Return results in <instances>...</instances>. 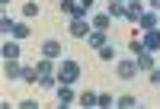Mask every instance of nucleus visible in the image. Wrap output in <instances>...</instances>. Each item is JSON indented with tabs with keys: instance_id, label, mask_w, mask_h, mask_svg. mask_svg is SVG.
<instances>
[{
	"instance_id": "f257e3e1",
	"label": "nucleus",
	"mask_w": 160,
	"mask_h": 109,
	"mask_svg": "<svg viewBox=\"0 0 160 109\" xmlns=\"http://www.w3.org/2000/svg\"><path fill=\"white\" fill-rule=\"evenodd\" d=\"M58 7H61V13H68V16L74 19V16H87V10L93 7V0H58Z\"/></svg>"
},
{
	"instance_id": "f03ea898",
	"label": "nucleus",
	"mask_w": 160,
	"mask_h": 109,
	"mask_svg": "<svg viewBox=\"0 0 160 109\" xmlns=\"http://www.w3.org/2000/svg\"><path fill=\"white\" fill-rule=\"evenodd\" d=\"M35 71H38V84H42V87H51V84H55V77H58L51 58H42V61L35 64Z\"/></svg>"
},
{
	"instance_id": "7ed1b4c3",
	"label": "nucleus",
	"mask_w": 160,
	"mask_h": 109,
	"mask_svg": "<svg viewBox=\"0 0 160 109\" xmlns=\"http://www.w3.org/2000/svg\"><path fill=\"white\" fill-rule=\"evenodd\" d=\"M58 77H61V84H74V80L80 77V64H77V61H61Z\"/></svg>"
},
{
	"instance_id": "20e7f679",
	"label": "nucleus",
	"mask_w": 160,
	"mask_h": 109,
	"mask_svg": "<svg viewBox=\"0 0 160 109\" xmlns=\"http://www.w3.org/2000/svg\"><path fill=\"white\" fill-rule=\"evenodd\" d=\"M68 29H71V35H74V39H87V35L93 32V26H87V19H83V16H74Z\"/></svg>"
},
{
	"instance_id": "39448f33",
	"label": "nucleus",
	"mask_w": 160,
	"mask_h": 109,
	"mask_svg": "<svg viewBox=\"0 0 160 109\" xmlns=\"http://www.w3.org/2000/svg\"><path fill=\"white\" fill-rule=\"evenodd\" d=\"M135 61H138V71H154V54H151L148 48L135 51Z\"/></svg>"
},
{
	"instance_id": "423d86ee",
	"label": "nucleus",
	"mask_w": 160,
	"mask_h": 109,
	"mask_svg": "<svg viewBox=\"0 0 160 109\" xmlns=\"http://www.w3.org/2000/svg\"><path fill=\"white\" fill-rule=\"evenodd\" d=\"M61 42H55V39H48V42H42V58H51V61H55V58H61Z\"/></svg>"
},
{
	"instance_id": "0eeeda50",
	"label": "nucleus",
	"mask_w": 160,
	"mask_h": 109,
	"mask_svg": "<svg viewBox=\"0 0 160 109\" xmlns=\"http://www.w3.org/2000/svg\"><path fill=\"white\" fill-rule=\"evenodd\" d=\"M141 45L148 48V51H157V48H160V29H148L144 39H141Z\"/></svg>"
},
{
	"instance_id": "6e6552de",
	"label": "nucleus",
	"mask_w": 160,
	"mask_h": 109,
	"mask_svg": "<svg viewBox=\"0 0 160 109\" xmlns=\"http://www.w3.org/2000/svg\"><path fill=\"white\" fill-rule=\"evenodd\" d=\"M138 74V61H118V77L122 80H135Z\"/></svg>"
},
{
	"instance_id": "1a4fd4ad",
	"label": "nucleus",
	"mask_w": 160,
	"mask_h": 109,
	"mask_svg": "<svg viewBox=\"0 0 160 109\" xmlns=\"http://www.w3.org/2000/svg\"><path fill=\"white\" fill-rule=\"evenodd\" d=\"M0 54H3L7 61H16V58H19V45H16V42H10V39H7V42H3V48H0Z\"/></svg>"
},
{
	"instance_id": "9d476101",
	"label": "nucleus",
	"mask_w": 160,
	"mask_h": 109,
	"mask_svg": "<svg viewBox=\"0 0 160 109\" xmlns=\"http://www.w3.org/2000/svg\"><path fill=\"white\" fill-rule=\"evenodd\" d=\"M109 23H112V16L109 13H99V16H93V29H99V32H109Z\"/></svg>"
},
{
	"instance_id": "9b49d317",
	"label": "nucleus",
	"mask_w": 160,
	"mask_h": 109,
	"mask_svg": "<svg viewBox=\"0 0 160 109\" xmlns=\"http://www.w3.org/2000/svg\"><path fill=\"white\" fill-rule=\"evenodd\" d=\"M141 29L144 32H148V29H157V26H160V16H154V13H141Z\"/></svg>"
},
{
	"instance_id": "f8f14e48",
	"label": "nucleus",
	"mask_w": 160,
	"mask_h": 109,
	"mask_svg": "<svg viewBox=\"0 0 160 109\" xmlns=\"http://www.w3.org/2000/svg\"><path fill=\"white\" fill-rule=\"evenodd\" d=\"M87 42H90V48H96V51H99V48L106 45V32H99V29H93V32L87 35Z\"/></svg>"
},
{
	"instance_id": "ddd939ff",
	"label": "nucleus",
	"mask_w": 160,
	"mask_h": 109,
	"mask_svg": "<svg viewBox=\"0 0 160 109\" xmlns=\"http://www.w3.org/2000/svg\"><path fill=\"white\" fill-rule=\"evenodd\" d=\"M3 74H7L10 80H19V77H22V67H19V58H16V61H7V67H3Z\"/></svg>"
},
{
	"instance_id": "4468645a",
	"label": "nucleus",
	"mask_w": 160,
	"mask_h": 109,
	"mask_svg": "<svg viewBox=\"0 0 160 109\" xmlns=\"http://www.w3.org/2000/svg\"><path fill=\"white\" fill-rule=\"evenodd\" d=\"M141 13H144L141 3H128V7H125V19H128V23H138V19H141Z\"/></svg>"
},
{
	"instance_id": "2eb2a0df",
	"label": "nucleus",
	"mask_w": 160,
	"mask_h": 109,
	"mask_svg": "<svg viewBox=\"0 0 160 109\" xmlns=\"http://www.w3.org/2000/svg\"><path fill=\"white\" fill-rule=\"evenodd\" d=\"M58 103H61V106H71V103H74V93H71V84H61V90H58Z\"/></svg>"
},
{
	"instance_id": "dca6fc26",
	"label": "nucleus",
	"mask_w": 160,
	"mask_h": 109,
	"mask_svg": "<svg viewBox=\"0 0 160 109\" xmlns=\"http://www.w3.org/2000/svg\"><path fill=\"white\" fill-rule=\"evenodd\" d=\"M10 35H13V39H26V35H29V26H26V23H13Z\"/></svg>"
},
{
	"instance_id": "f3484780",
	"label": "nucleus",
	"mask_w": 160,
	"mask_h": 109,
	"mask_svg": "<svg viewBox=\"0 0 160 109\" xmlns=\"http://www.w3.org/2000/svg\"><path fill=\"white\" fill-rule=\"evenodd\" d=\"M77 100H80V106H96V100H99V96H96V93H90V90H83Z\"/></svg>"
},
{
	"instance_id": "a211bd4d",
	"label": "nucleus",
	"mask_w": 160,
	"mask_h": 109,
	"mask_svg": "<svg viewBox=\"0 0 160 109\" xmlns=\"http://www.w3.org/2000/svg\"><path fill=\"white\" fill-rule=\"evenodd\" d=\"M115 106H122V109H131V106H138V100L131 96V93H125V96H118V100H115Z\"/></svg>"
},
{
	"instance_id": "6ab92c4d",
	"label": "nucleus",
	"mask_w": 160,
	"mask_h": 109,
	"mask_svg": "<svg viewBox=\"0 0 160 109\" xmlns=\"http://www.w3.org/2000/svg\"><path fill=\"white\" fill-rule=\"evenodd\" d=\"M19 80H26V84H35V80H38V71H35V67H22V77Z\"/></svg>"
},
{
	"instance_id": "aec40b11",
	"label": "nucleus",
	"mask_w": 160,
	"mask_h": 109,
	"mask_svg": "<svg viewBox=\"0 0 160 109\" xmlns=\"http://www.w3.org/2000/svg\"><path fill=\"white\" fill-rule=\"evenodd\" d=\"M112 54H115V48H112L109 42H106V45L99 48V58H102V61H112Z\"/></svg>"
},
{
	"instance_id": "412c9836",
	"label": "nucleus",
	"mask_w": 160,
	"mask_h": 109,
	"mask_svg": "<svg viewBox=\"0 0 160 109\" xmlns=\"http://www.w3.org/2000/svg\"><path fill=\"white\" fill-rule=\"evenodd\" d=\"M109 16H125V3H109Z\"/></svg>"
},
{
	"instance_id": "4be33fe9",
	"label": "nucleus",
	"mask_w": 160,
	"mask_h": 109,
	"mask_svg": "<svg viewBox=\"0 0 160 109\" xmlns=\"http://www.w3.org/2000/svg\"><path fill=\"white\" fill-rule=\"evenodd\" d=\"M22 13L26 16H38V3H22Z\"/></svg>"
},
{
	"instance_id": "5701e85b",
	"label": "nucleus",
	"mask_w": 160,
	"mask_h": 109,
	"mask_svg": "<svg viewBox=\"0 0 160 109\" xmlns=\"http://www.w3.org/2000/svg\"><path fill=\"white\" fill-rule=\"evenodd\" d=\"M96 106H106V109H109V106H115V103H112V96H109V93H99V100H96Z\"/></svg>"
},
{
	"instance_id": "b1692460",
	"label": "nucleus",
	"mask_w": 160,
	"mask_h": 109,
	"mask_svg": "<svg viewBox=\"0 0 160 109\" xmlns=\"http://www.w3.org/2000/svg\"><path fill=\"white\" fill-rule=\"evenodd\" d=\"M0 29H3V32L10 35V29H13V19H10V16H0Z\"/></svg>"
},
{
	"instance_id": "393cba45",
	"label": "nucleus",
	"mask_w": 160,
	"mask_h": 109,
	"mask_svg": "<svg viewBox=\"0 0 160 109\" xmlns=\"http://www.w3.org/2000/svg\"><path fill=\"white\" fill-rule=\"evenodd\" d=\"M19 106H22V109H35L38 103H35V100H19Z\"/></svg>"
},
{
	"instance_id": "a878e982",
	"label": "nucleus",
	"mask_w": 160,
	"mask_h": 109,
	"mask_svg": "<svg viewBox=\"0 0 160 109\" xmlns=\"http://www.w3.org/2000/svg\"><path fill=\"white\" fill-rule=\"evenodd\" d=\"M151 84H160V67H154V71H151Z\"/></svg>"
},
{
	"instance_id": "bb28decb",
	"label": "nucleus",
	"mask_w": 160,
	"mask_h": 109,
	"mask_svg": "<svg viewBox=\"0 0 160 109\" xmlns=\"http://www.w3.org/2000/svg\"><path fill=\"white\" fill-rule=\"evenodd\" d=\"M151 3H154V7H157V10H160V0H151Z\"/></svg>"
},
{
	"instance_id": "cd10ccee",
	"label": "nucleus",
	"mask_w": 160,
	"mask_h": 109,
	"mask_svg": "<svg viewBox=\"0 0 160 109\" xmlns=\"http://www.w3.org/2000/svg\"><path fill=\"white\" fill-rule=\"evenodd\" d=\"M109 3H125V0H109Z\"/></svg>"
}]
</instances>
